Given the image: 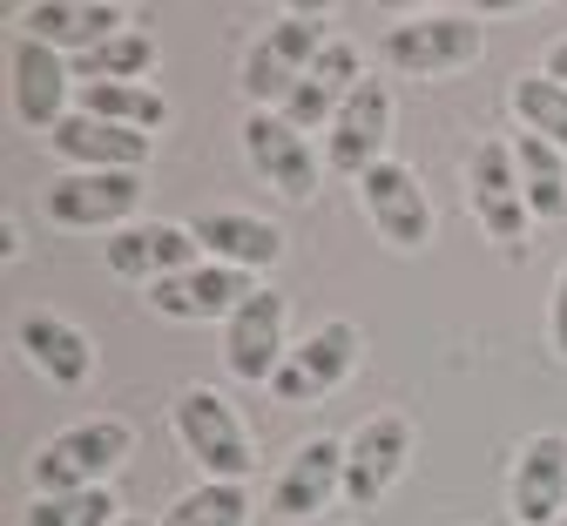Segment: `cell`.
Here are the masks:
<instances>
[{"label": "cell", "mask_w": 567, "mask_h": 526, "mask_svg": "<svg viewBox=\"0 0 567 526\" xmlns=\"http://www.w3.org/2000/svg\"><path fill=\"white\" fill-rule=\"evenodd\" d=\"M284 358H291V305H284V290L257 283V297H244V311L224 324V371L237 385L270 392Z\"/></svg>", "instance_id": "obj_11"}, {"label": "cell", "mask_w": 567, "mask_h": 526, "mask_svg": "<svg viewBox=\"0 0 567 526\" xmlns=\"http://www.w3.org/2000/svg\"><path fill=\"white\" fill-rule=\"evenodd\" d=\"M169 432L183 445V460H196L203 479H224V486H250L257 473V439L237 419V405L217 385H183L169 399Z\"/></svg>", "instance_id": "obj_2"}, {"label": "cell", "mask_w": 567, "mask_h": 526, "mask_svg": "<svg viewBox=\"0 0 567 526\" xmlns=\"http://www.w3.org/2000/svg\"><path fill=\"white\" fill-rule=\"evenodd\" d=\"M365 82V61H359V48H351V41H331L318 61H311V74H305V82L291 89V102H284L277 115L284 122H291V128H331L338 122V109L351 102V89H359Z\"/></svg>", "instance_id": "obj_21"}, {"label": "cell", "mask_w": 567, "mask_h": 526, "mask_svg": "<svg viewBox=\"0 0 567 526\" xmlns=\"http://www.w3.org/2000/svg\"><path fill=\"white\" fill-rule=\"evenodd\" d=\"M412 453H419V432L405 412H372L365 425H351L344 432V506L372 513L405 479Z\"/></svg>", "instance_id": "obj_8"}, {"label": "cell", "mask_w": 567, "mask_h": 526, "mask_svg": "<svg viewBox=\"0 0 567 526\" xmlns=\"http://www.w3.org/2000/svg\"><path fill=\"white\" fill-rule=\"evenodd\" d=\"M122 28H135V14L115 8V0H34V8H21V34L61 48L68 61L89 54V48H102Z\"/></svg>", "instance_id": "obj_20"}, {"label": "cell", "mask_w": 567, "mask_h": 526, "mask_svg": "<svg viewBox=\"0 0 567 526\" xmlns=\"http://www.w3.org/2000/svg\"><path fill=\"white\" fill-rule=\"evenodd\" d=\"M244 297H257V277L250 270H230V264H196L183 277H163L150 290V311L169 318V324H230L244 311Z\"/></svg>", "instance_id": "obj_15"}, {"label": "cell", "mask_w": 567, "mask_h": 526, "mask_svg": "<svg viewBox=\"0 0 567 526\" xmlns=\"http://www.w3.org/2000/svg\"><path fill=\"white\" fill-rule=\"evenodd\" d=\"M75 109L115 128H135V135H156L169 122V95L156 82H95V89H75Z\"/></svg>", "instance_id": "obj_23"}, {"label": "cell", "mask_w": 567, "mask_h": 526, "mask_svg": "<svg viewBox=\"0 0 567 526\" xmlns=\"http://www.w3.org/2000/svg\"><path fill=\"white\" fill-rule=\"evenodd\" d=\"M115 526H156V519H142V513H122V519H115Z\"/></svg>", "instance_id": "obj_32"}, {"label": "cell", "mask_w": 567, "mask_h": 526, "mask_svg": "<svg viewBox=\"0 0 567 526\" xmlns=\"http://www.w3.org/2000/svg\"><path fill=\"white\" fill-rule=\"evenodd\" d=\"M365 364V331L351 324V318H324V324H311L298 344H291V358L277 364V379H270V399L277 405H324L351 371Z\"/></svg>", "instance_id": "obj_6"}, {"label": "cell", "mask_w": 567, "mask_h": 526, "mask_svg": "<svg viewBox=\"0 0 567 526\" xmlns=\"http://www.w3.org/2000/svg\"><path fill=\"white\" fill-rule=\"evenodd\" d=\"M156 61H163V48H156L150 28H122L102 48L75 54V89H95V82H150Z\"/></svg>", "instance_id": "obj_24"}, {"label": "cell", "mask_w": 567, "mask_h": 526, "mask_svg": "<svg viewBox=\"0 0 567 526\" xmlns=\"http://www.w3.org/2000/svg\"><path fill=\"white\" fill-rule=\"evenodd\" d=\"M135 203H142V176L135 169H61L48 189H41V209L61 230H128L135 223Z\"/></svg>", "instance_id": "obj_9"}, {"label": "cell", "mask_w": 567, "mask_h": 526, "mask_svg": "<svg viewBox=\"0 0 567 526\" xmlns=\"http://www.w3.org/2000/svg\"><path fill=\"white\" fill-rule=\"evenodd\" d=\"M102 264H109L122 283L156 290L163 277L196 270V264H203V244H196L189 223H163V216H150V223H128V230L102 237Z\"/></svg>", "instance_id": "obj_14"}, {"label": "cell", "mask_w": 567, "mask_h": 526, "mask_svg": "<svg viewBox=\"0 0 567 526\" xmlns=\"http://www.w3.org/2000/svg\"><path fill=\"white\" fill-rule=\"evenodd\" d=\"M48 148L68 163V169H150V135H135V128H115V122H102V115H68L54 135H48Z\"/></svg>", "instance_id": "obj_22"}, {"label": "cell", "mask_w": 567, "mask_h": 526, "mask_svg": "<svg viewBox=\"0 0 567 526\" xmlns=\"http://www.w3.org/2000/svg\"><path fill=\"white\" fill-rule=\"evenodd\" d=\"M122 499L115 486H89V493H34L21 526H115Z\"/></svg>", "instance_id": "obj_28"}, {"label": "cell", "mask_w": 567, "mask_h": 526, "mask_svg": "<svg viewBox=\"0 0 567 526\" xmlns=\"http://www.w3.org/2000/svg\"><path fill=\"white\" fill-rule=\"evenodd\" d=\"M547 526H567V513H560V519H547Z\"/></svg>", "instance_id": "obj_33"}, {"label": "cell", "mask_w": 567, "mask_h": 526, "mask_svg": "<svg viewBox=\"0 0 567 526\" xmlns=\"http://www.w3.org/2000/svg\"><path fill=\"white\" fill-rule=\"evenodd\" d=\"M514 163H520V189H527L534 223H567V156L560 148L540 142V135H520Z\"/></svg>", "instance_id": "obj_25"}, {"label": "cell", "mask_w": 567, "mask_h": 526, "mask_svg": "<svg viewBox=\"0 0 567 526\" xmlns=\"http://www.w3.org/2000/svg\"><path fill=\"white\" fill-rule=\"evenodd\" d=\"M331 48V21L318 8H284L257 28V41L244 48L237 61V89L250 109H284L291 102V89L311 74V61Z\"/></svg>", "instance_id": "obj_1"}, {"label": "cell", "mask_w": 567, "mask_h": 526, "mask_svg": "<svg viewBox=\"0 0 567 526\" xmlns=\"http://www.w3.org/2000/svg\"><path fill=\"white\" fill-rule=\"evenodd\" d=\"M507 109L520 115V135H540V142H554L560 156H567V89L560 82H547L540 68L534 74H514Z\"/></svg>", "instance_id": "obj_27"}, {"label": "cell", "mask_w": 567, "mask_h": 526, "mask_svg": "<svg viewBox=\"0 0 567 526\" xmlns=\"http://www.w3.org/2000/svg\"><path fill=\"white\" fill-rule=\"evenodd\" d=\"M135 453V432L128 419H75L34 445L28 460V479L34 493H89V486H109Z\"/></svg>", "instance_id": "obj_3"}, {"label": "cell", "mask_w": 567, "mask_h": 526, "mask_svg": "<svg viewBox=\"0 0 567 526\" xmlns=\"http://www.w3.org/2000/svg\"><path fill=\"white\" fill-rule=\"evenodd\" d=\"M244 156H250V169L284 196V203H311L318 196V183H324V163L311 156V135L305 128H291L277 109H250L244 115Z\"/></svg>", "instance_id": "obj_13"}, {"label": "cell", "mask_w": 567, "mask_h": 526, "mask_svg": "<svg viewBox=\"0 0 567 526\" xmlns=\"http://www.w3.org/2000/svg\"><path fill=\"white\" fill-rule=\"evenodd\" d=\"M0 250H8V264L21 257V223H14V209H8V216H0Z\"/></svg>", "instance_id": "obj_31"}, {"label": "cell", "mask_w": 567, "mask_h": 526, "mask_svg": "<svg viewBox=\"0 0 567 526\" xmlns=\"http://www.w3.org/2000/svg\"><path fill=\"white\" fill-rule=\"evenodd\" d=\"M344 499V439H305L270 479V519H311Z\"/></svg>", "instance_id": "obj_17"}, {"label": "cell", "mask_w": 567, "mask_h": 526, "mask_svg": "<svg viewBox=\"0 0 567 526\" xmlns=\"http://www.w3.org/2000/svg\"><path fill=\"white\" fill-rule=\"evenodd\" d=\"M547 344H554V358H567V264H560L554 297H547Z\"/></svg>", "instance_id": "obj_29"}, {"label": "cell", "mask_w": 567, "mask_h": 526, "mask_svg": "<svg viewBox=\"0 0 567 526\" xmlns=\"http://www.w3.org/2000/svg\"><path fill=\"white\" fill-rule=\"evenodd\" d=\"M14 351L28 358V371H41V379L61 385V392L95 379V338L61 311H21L14 318Z\"/></svg>", "instance_id": "obj_16"}, {"label": "cell", "mask_w": 567, "mask_h": 526, "mask_svg": "<svg viewBox=\"0 0 567 526\" xmlns=\"http://www.w3.org/2000/svg\"><path fill=\"white\" fill-rule=\"evenodd\" d=\"M8 109L21 128L54 135L75 115V61L48 41H34V34H14L8 41Z\"/></svg>", "instance_id": "obj_7"}, {"label": "cell", "mask_w": 567, "mask_h": 526, "mask_svg": "<svg viewBox=\"0 0 567 526\" xmlns=\"http://www.w3.org/2000/svg\"><path fill=\"white\" fill-rule=\"evenodd\" d=\"M507 513L520 526H547V519L567 513V432H534L520 453H514Z\"/></svg>", "instance_id": "obj_18"}, {"label": "cell", "mask_w": 567, "mask_h": 526, "mask_svg": "<svg viewBox=\"0 0 567 526\" xmlns=\"http://www.w3.org/2000/svg\"><path fill=\"white\" fill-rule=\"evenodd\" d=\"M460 176H466V209H473V223L486 230V244L501 250L507 264H520L527 257V223H534V209H527V189H520L514 142L507 135H480L466 148Z\"/></svg>", "instance_id": "obj_4"}, {"label": "cell", "mask_w": 567, "mask_h": 526, "mask_svg": "<svg viewBox=\"0 0 567 526\" xmlns=\"http://www.w3.org/2000/svg\"><path fill=\"white\" fill-rule=\"evenodd\" d=\"M540 74L567 89V34H554V41H547V54H540Z\"/></svg>", "instance_id": "obj_30"}, {"label": "cell", "mask_w": 567, "mask_h": 526, "mask_svg": "<svg viewBox=\"0 0 567 526\" xmlns=\"http://www.w3.org/2000/svg\"><path fill=\"white\" fill-rule=\"evenodd\" d=\"M359 209L372 223V237L399 257H419L433 244V196H425L412 163H379L372 176H359Z\"/></svg>", "instance_id": "obj_10"}, {"label": "cell", "mask_w": 567, "mask_h": 526, "mask_svg": "<svg viewBox=\"0 0 567 526\" xmlns=\"http://www.w3.org/2000/svg\"><path fill=\"white\" fill-rule=\"evenodd\" d=\"M385 148H392V89L379 82V74H365V82L351 89V102L338 109V122L324 128V169L359 183L379 163H392Z\"/></svg>", "instance_id": "obj_12"}, {"label": "cell", "mask_w": 567, "mask_h": 526, "mask_svg": "<svg viewBox=\"0 0 567 526\" xmlns=\"http://www.w3.org/2000/svg\"><path fill=\"white\" fill-rule=\"evenodd\" d=\"M189 230H196V244H203L209 264H230V270H250V277L257 270H277L284 250H291L277 223L270 216H250V209H203Z\"/></svg>", "instance_id": "obj_19"}, {"label": "cell", "mask_w": 567, "mask_h": 526, "mask_svg": "<svg viewBox=\"0 0 567 526\" xmlns=\"http://www.w3.org/2000/svg\"><path fill=\"white\" fill-rule=\"evenodd\" d=\"M480 54H486V28H480V14H460V8L412 14V21H392L379 34V61L392 74H419V82H433V74H460Z\"/></svg>", "instance_id": "obj_5"}, {"label": "cell", "mask_w": 567, "mask_h": 526, "mask_svg": "<svg viewBox=\"0 0 567 526\" xmlns=\"http://www.w3.org/2000/svg\"><path fill=\"white\" fill-rule=\"evenodd\" d=\"M156 526H250V486H224V479H196L189 493H176Z\"/></svg>", "instance_id": "obj_26"}]
</instances>
